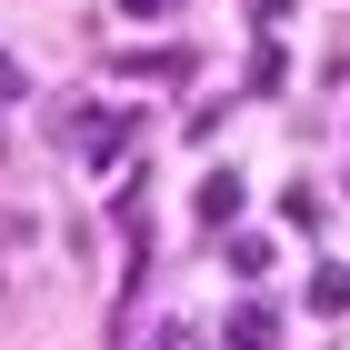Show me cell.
Instances as JSON below:
<instances>
[{"label": "cell", "instance_id": "obj_1", "mask_svg": "<svg viewBox=\"0 0 350 350\" xmlns=\"http://www.w3.org/2000/svg\"><path fill=\"white\" fill-rule=\"evenodd\" d=\"M220 350H270V310H260V300H241V310H230Z\"/></svg>", "mask_w": 350, "mask_h": 350}, {"label": "cell", "instance_id": "obj_2", "mask_svg": "<svg viewBox=\"0 0 350 350\" xmlns=\"http://www.w3.org/2000/svg\"><path fill=\"white\" fill-rule=\"evenodd\" d=\"M350 310V270H310V321H340Z\"/></svg>", "mask_w": 350, "mask_h": 350}, {"label": "cell", "instance_id": "obj_3", "mask_svg": "<svg viewBox=\"0 0 350 350\" xmlns=\"http://www.w3.org/2000/svg\"><path fill=\"white\" fill-rule=\"evenodd\" d=\"M241 211V170H211V180H200V220H230Z\"/></svg>", "mask_w": 350, "mask_h": 350}, {"label": "cell", "instance_id": "obj_4", "mask_svg": "<svg viewBox=\"0 0 350 350\" xmlns=\"http://www.w3.org/2000/svg\"><path fill=\"white\" fill-rule=\"evenodd\" d=\"M140 350H200V340H190L180 321H161V330H150V340H140Z\"/></svg>", "mask_w": 350, "mask_h": 350}, {"label": "cell", "instance_id": "obj_5", "mask_svg": "<svg viewBox=\"0 0 350 350\" xmlns=\"http://www.w3.org/2000/svg\"><path fill=\"white\" fill-rule=\"evenodd\" d=\"M120 10H131V21H170L180 0H120Z\"/></svg>", "mask_w": 350, "mask_h": 350}, {"label": "cell", "instance_id": "obj_6", "mask_svg": "<svg viewBox=\"0 0 350 350\" xmlns=\"http://www.w3.org/2000/svg\"><path fill=\"white\" fill-rule=\"evenodd\" d=\"M0 100H21V60H10V51H0Z\"/></svg>", "mask_w": 350, "mask_h": 350}, {"label": "cell", "instance_id": "obj_7", "mask_svg": "<svg viewBox=\"0 0 350 350\" xmlns=\"http://www.w3.org/2000/svg\"><path fill=\"white\" fill-rule=\"evenodd\" d=\"M10 241H30V220H21V211H0V250H10Z\"/></svg>", "mask_w": 350, "mask_h": 350}]
</instances>
